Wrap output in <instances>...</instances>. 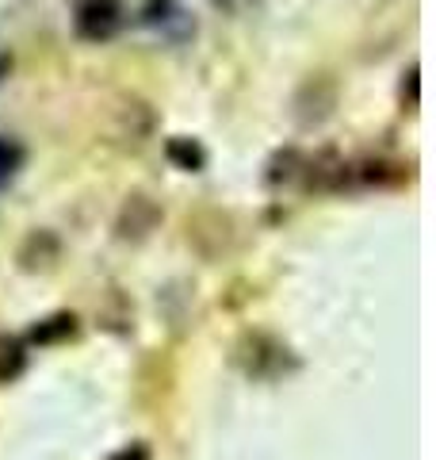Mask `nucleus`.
Wrapping results in <instances>:
<instances>
[{
  "label": "nucleus",
  "instance_id": "nucleus-6",
  "mask_svg": "<svg viewBox=\"0 0 436 460\" xmlns=\"http://www.w3.org/2000/svg\"><path fill=\"white\" fill-rule=\"evenodd\" d=\"M302 165H307V157H302V150L295 146H287L280 150L268 162V172H265V181L272 184V189H280V184H291V181H299L302 177Z\"/></svg>",
  "mask_w": 436,
  "mask_h": 460
},
{
  "label": "nucleus",
  "instance_id": "nucleus-2",
  "mask_svg": "<svg viewBox=\"0 0 436 460\" xmlns=\"http://www.w3.org/2000/svg\"><path fill=\"white\" fill-rule=\"evenodd\" d=\"M333 108H337V84H333L329 77H310L295 96V119L302 127L326 123L333 115Z\"/></svg>",
  "mask_w": 436,
  "mask_h": 460
},
{
  "label": "nucleus",
  "instance_id": "nucleus-3",
  "mask_svg": "<svg viewBox=\"0 0 436 460\" xmlns=\"http://www.w3.org/2000/svg\"><path fill=\"white\" fill-rule=\"evenodd\" d=\"M138 23H142V27H157V31H165V35H169L177 23L184 27L187 35L196 31V23L187 20V12L180 8V0H145L142 12H138Z\"/></svg>",
  "mask_w": 436,
  "mask_h": 460
},
{
  "label": "nucleus",
  "instance_id": "nucleus-9",
  "mask_svg": "<svg viewBox=\"0 0 436 460\" xmlns=\"http://www.w3.org/2000/svg\"><path fill=\"white\" fill-rule=\"evenodd\" d=\"M417 77H421L417 66H410L402 74V104L410 108V111H417V104H421V84H417Z\"/></svg>",
  "mask_w": 436,
  "mask_h": 460
},
{
  "label": "nucleus",
  "instance_id": "nucleus-8",
  "mask_svg": "<svg viewBox=\"0 0 436 460\" xmlns=\"http://www.w3.org/2000/svg\"><path fill=\"white\" fill-rule=\"evenodd\" d=\"M73 330H77V319L62 311V314H50V319H42V323L31 330V341H35V345H50V341L69 338Z\"/></svg>",
  "mask_w": 436,
  "mask_h": 460
},
{
  "label": "nucleus",
  "instance_id": "nucleus-7",
  "mask_svg": "<svg viewBox=\"0 0 436 460\" xmlns=\"http://www.w3.org/2000/svg\"><path fill=\"white\" fill-rule=\"evenodd\" d=\"M23 162H27V146H23V142L12 138V135H0V192H4L8 184L20 177Z\"/></svg>",
  "mask_w": 436,
  "mask_h": 460
},
{
  "label": "nucleus",
  "instance_id": "nucleus-1",
  "mask_svg": "<svg viewBox=\"0 0 436 460\" xmlns=\"http://www.w3.org/2000/svg\"><path fill=\"white\" fill-rule=\"evenodd\" d=\"M123 27V4L119 0H77L73 8V31L84 42H108Z\"/></svg>",
  "mask_w": 436,
  "mask_h": 460
},
{
  "label": "nucleus",
  "instance_id": "nucleus-4",
  "mask_svg": "<svg viewBox=\"0 0 436 460\" xmlns=\"http://www.w3.org/2000/svg\"><path fill=\"white\" fill-rule=\"evenodd\" d=\"M157 223V208H153V199H145V196H130L126 199V208L119 215V234L123 238H142L145 230H150Z\"/></svg>",
  "mask_w": 436,
  "mask_h": 460
},
{
  "label": "nucleus",
  "instance_id": "nucleus-11",
  "mask_svg": "<svg viewBox=\"0 0 436 460\" xmlns=\"http://www.w3.org/2000/svg\"><path fill=\"white\" fill-rule=\"evenodd\" d=\"M8 69H12V58H8V54H0V81L8 77Z\"/></svg>",
  "mask_w": 436,
  "mask_h": 460
},
{
  "label": "nucleus",
  "instance_id": "nucleus-5",
  "mask_svg": "<svg viewBox=\"0 0 436 460\" xmlns=\"http://www.w3.org/2000/svg\"><path fill=\"white\" fill-rule=\"evenodd\" d=\"M165 157H169V165H177L184 172H199L203 165H207V150H203L196 138H187V135L169 138L165 142Z\"/></svg>",
  "mask_w": 436,
  "mask_h": 460
},
{
  "label": "nucleus",
  "instance_id": "nucleus-10",
  "mask_svg": "<svg viewBox=\"0 0 436 460\" xmlns=\"http://www.w3.org/2000/svg\"><path fill=\"white\" fill-rule=\"evenodd\" d=\"M218 12H226V16H249V12L260 8V0H211Z\"/></svg>",
  "mask_w": 436,
  "mask_h": 460
}]
</instances>
